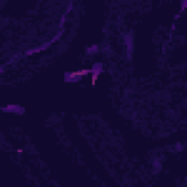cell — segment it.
<instances>
[{"label": "cell", "mask_w": 187, "mask_h": 187, "mask_svg": "<svg viewBox=\"0 0 187 187\" xmlns=\"http://www.w3.org/2000/svg\"><path fill=\"white\" fill-rule=\"evenodd\" d=\"M99 51H101L99 44H92V45L85 47V54H86V56H95V54H98Z\"/></svg>", "instance_id": "cell-6"}, {"label": "cell", "mask_w": 187, "mask_h": 187, "mask_svg": "<svg viewBox=\"0 0 187 187\" xmlns=\"http://www.w3.org/2000/svg\"><path fill=\"white\" fill-rule=\"evenodd\" d=\"M67 18H69V15L64 13V12H61L60 16H59V28H64V25L67 22Z\"/></svg>", "instance_id": "cell-7"}, {"label": "cell", "mask_w": 187, "mask_h": 187, "mask_svg": "<svg viewBox=\"0 0 187 187\" xmlns=\"http://www.w3.org/2000/svg\"><path fill=\"white\" fill-rule=\"evenodd\" d=\"M123 45H124V50H126L127 59L130 60L133 54V50H135V37H133L132 32H126L123 35Z\"/></svg>", "instance_id": "cell-5"}, {"label": "cell", "mask_w": 187, "mask_h": 187, "mask_svg": "<svg viewBox=\"0 0 187 187\" xmlns=\"http://www.w3.org/2000/svg\"><path fill=\"white\" fill-rule=\"evenodd\" d=\"M180 16H181V13H176V16H174V22H178V19H180Z\"/></svg>", "instance_id": "cell-11"}, {"label": "cell", "mask_w": 187, "mask_h": 187, "mask_svg": "<svg viewBox=\"0 0 187 187\" xmlns=\"http://www.w3.org/2000/svg\"><path fill=\"white\" fill-rule=\"evenodd\" d=\"M0 111L5 114H15V116L21 117L25 114V107L21 104H6L0 108Z\"/></svg>", "instance_id": "cell-4"}, {"label": "cell", "mask_w": 187, "mask_h": 187, "mask_svg": "<svg viewBox=\"0 0 187 187\" xmlns=\"http://www.w3.org/2000/svg\"><path fill=\"white\" fill-rule=\"evenodd\" d=\"M89 75H91V69H81L76 72L66 70L63 73V81H64V83H79Z\"/></svg>", "instance_id": "cell-2"}, {"label": "cell", "mask_w": 187, "mask_h": 187, "mask_svg": "<svg viewBox=\"0 0 187 187\" xmlns=\"http://www.w3.org/2000/svg\"><path fill=\"white\" fill-rule=\"evenodd\" d=\"M176 149H177V151H183V149H184V145H181V143H177Z\"/></svg>", "instance_id": "cell-10"}, {"label": "cell", "mask_w": 187, "mask_h": 187, "mask_svg": "<svg viewBox=\"0 0 187 187\" xmlns=\"http://www.w3.org/2000/svg\"><path fill=\"white\" fill-rule=\"evenodd\" d=\"M187 7V0H181L180 2V10H178V13H183V12L186 10Z\"/></svg>", "instance_id": "cell-8"}, {"label": "cell", "mask_w": 187, "mask_h": 187, "mask_svg": "<svg viewBox=\"0 0 187 187\" xmlns=\"http://www.w3.org/2000/svg\"><path fill=\"white\" fill-rule=\"evenodd\" d=\"M64 34H66V28H59V29H57V32H56L54 35L48 39V41H44L43 44L37 45V47H29L28 50L23 51L22 56H25V57H32V56H37V54L44 53V51H47V50L51 48L56 43H59V41L63 38V35H64Z\"/></svg>", "instance_id": "cell-1"}, {"label": "cell", "mask_w": 187, "mask_h": 187, "mask_svg": "<svg viewBox=\"0 0 187 187\" xmlns=\"http://www.w3.org/2000/svg\"><path fill=\"white\" fill-rule=\"evenodd\" d=\"M104 63L102 61H94L92 66H91V85L95 86L97 85V81H98V77L104 73Z\"/></svg>", "instance_id": "cell-3"}, {"label": "cell", "mask_w": 187, "mask_h": 187, "mask_svg": "<svg viewBox=\"0 0 187 187\" xmlns=\"http://www.w3.org/2000/svg\"><path fill=\"white\" fill-rule=\"evenodd\" d=\"M6 73V64H3V66H0V76H3Z\"/></svg>", "instance_id": "cell-9"}]
</instances>
